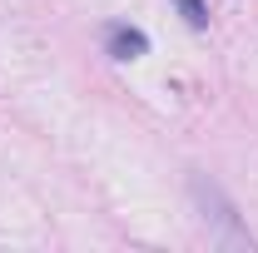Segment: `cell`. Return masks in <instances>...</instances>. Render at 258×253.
<instances>
[{"label": "cell", "instance_id": "6da1fadb", "mask_svg": "<svg viewBox=\"0 0 258 253\" xmlns=\"http://www.w3.org/2000/svg\"><path fill=\"white\" fill-rule=\"evenodd\" d=\"M194 204L204 209V223H214V238H219V243H228V248H253V238L233 219V204H228L224 194H219V184H209L204 174L194 179Z\"/></svg>", "mask_w": 258, "mask_h": 253}, {"label": "cell", "instance_id": "7a4b0ae2", "mask_svg": "<svg viewBox=\"0 0 258 253\" xmlns=\"http://www.w3.org/2000/svg\"><path fill=\"white\" fill-rule=\"evenodd\" d=\"M104 45H109L114 60H139V55H149V35L134 30V25H109V30H104Z\"/></svg>", "mask_w": 258, "mask_h": 253}, {"label": "cell", "instance_id": "3957f363", "mask_svg": "<svg viewBox=\"0 0 258 253\" xmlns=\"http://www.w3.org/2000/svg\"><path fill=\"white\" fill-rule=\"evenodd\" d=\"M174 5H179V15L189 20L194 30H204V25H209V5H204V0H174Z\"/></svg>", "mask_w": 258, "mask_h": 253}]
</instances>
